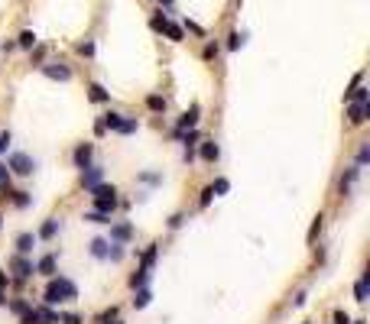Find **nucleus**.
<instances>
[{"label": "nucleus", "mask_w": 370, "mask_h": 324, "mask_svg": "<svg viewBox=\"0 0 370 324\" xmlns=\"http://www.w3.org/2000/svg\"><path fill=\"white\" fill-rule=\"evenodd\" d=\"M13 272H17V279H30V275H33V272H36V266H33V263H30V259H26V256H23V253H20V256H17V259H13Z\"/></svg>", "instance_id": "obj_8"}, {"label": "nucleus", "mask_w": 370, "mask_h": 324, "mask_svg": "<svg viewBox=\"0 0 370 324\" xmlns=\"http://www.w3.org/2000/svg\"><path fill=\"white\" fill-rule=\"evenodd\" d=\"M7 169H13L17 175H33V169H36V162L30 159L26 153H13L10 162H7Z\"/></svg>", "instance_id": "obj_5"}, {"label": "nucleus", "mask_w": 370, "mask_h": 324, "mask_svg": "<svg viewBox=\"0 0 370 324\" xmlns=\"http://www.w3.org/2000/svg\"><path fill=\"white\" fill-rule=\"evenodd\" d=\"M104 127L107 130H114V133H123V136H130V133H136V127H140V123H136V117H123V114H107L104 117Z\"/></svg>", "instance_id": "obj_3"}, {"label": "nucleus", "mask_w": 370, "mask_h": 324, "mask_svg": "<svg viewBox=\"0 0 370 324\" xmlns=\"http://www.w3.org/2000/svg\"><path fill=\"white\" fill-rule=\"evenodd\" d=\"M91 156H94V146H91V143H81V146L75 149V165H78V169L91 165Z\"/></svg>", "instance_id": "obj_10"}, {"label": "nucleus", "mask_w": 370, "mask_h": 324, "mask_svg": "<svg viewBox=\"0 0 370 324\" xmlns=\"http://www.w3.org/2000/svg\"><path fill=\"white\" fill-rule=\"evenodd\" d=\"M20 324H43V321H39L36 308H30V311H23V314H20Z\"/></svg>", "instance_id": "obj_28"}, {"label": "nucleus", "mask_w": 370, "mask_h": 324, "mask_svg": "<svg viewBox=\"0 0 370 324\" xmlns=\"http://www.w3.org/2000/svg\"><path fill=\"white\" fill-rule=\"evenodd\" d=\"M17 46H20V49H33V46H36V33L23 30V33H20V39H17Z\"/></svg>", "instance_id": "obj_22"}, {"label": "nucleus", "mask_w": 370, "mask_h": 324, "mask_svg": "<svg viewBox=\"0 0 370 324\" xmlns=\"http://www.w3.org/2000/svg\"><path fill=\"white\" fill-rule=\"evenodd\" d=\"M59 220L56 217H49V220H46V224L43 227H39V237H43V240H52V237H56V233H59Z\"/></svg>", "instance_id": "obj_15"}, {"label": "nucleus", "mask_w": 370, "mask_h": 324, "mask_svg": "<svg viewBox=\"0 0 370 324\" xmlns=\"http://www.w3.org/2000/svg\"><path fill=\"white\" fill-rule=\"evenodd\" d=\"M347 120H351V127H360V123L367 120V114H370V104L367 101H347Z\"/></svg>", "instance_id": "obj_6"}, {"label": "nucleus", "mask_w": 370, "mask_h": 324, "mask_svg": "<svg viewBox=\"0 0 370 324\" xmlns=\"http://www.w3.org/2000/svg\"><path fill=\"white\" fill-rule=\"evenodd\" d=\"M91 253L98 259H107V253H111V240H91Z\"/></svg>", "instance_id": "obj_18"}, {"label": "nucleus", "mask_w": 370, "mask_h": 324, "mask_svg": "<svg viewBox=\"0 0 370 324\" xmlns=\"http://www.w3.org/2000/svg\"><path fill=\"white\" fill-rule=\"evenodd\" d=\"M228 188H231V182H228V178H218V182L211 185V191H215V195H224Z\"/></svg>", "instance_id": "obj_30"}, {"label": "nucleus", "mask_w": 370, "mask_h": 324, "mask_svg": "<svg viewBox=\"0 0 370 324\" xmlns=\"http://www.w3.org/2000/svg\"><path fill=\"white\" fill-rule=\"evenodd\" d=\"M198 114H202V107L192 104V107L182 114V120H179V127H175V130H192V127H198Z\"/></svg>", "instance_id": "obj_9"}, {"label": "nucleus", "mask_w": 370, "mask_h": 324, "mask_svg": "<svg viewBox=\"0 0 370 324\" xmlns=\"http://www.w3.org/2000/svg\"><path fill=\"white\" fill-rule=\"evenodd\" d=\"M0 305H7V272H0Z\"/></svg>", "instance_id": "obj_39"}, {"label": "nucleus", "mask_w": 370, "mask_h": 324, "mask_svg": "<svg viewBox=\"0 0 370 324\" xmlns=\"http://www.w3.org/2000/svg\"><path fill=\"white\" fill-rule=\"evenodd\" d=\"M10 311H13V314H23V311H30V301H23V298L10 301Z\"/></svg>", "instance_id": "obj_29"}, {"label": "nucleus", "mask_w": 370, "mask_h": 324, "mask_svg": "<svg viewBox=\"0 0 370 324\" xmlns=\"http://www.w3.org/2000/svg\"><path fill=\"white\" fill-rule=\"evenodd\" d=\"M146 107L156 110V114H162V110H166V98H159V94H149V98H146Z\"/></svg>", "instance_id": "obj_23"}, {"label": "nucleus", "mask_w": 370, "mask_h": 324, "mask_svg": "<svg viewBox=\"0 0 370 324\" xmlns=\"http://www.w3.org/2000/svg\"><path fill=\"white\" fill-rule=\"evenodd\" d=\"M149 282V266H140L133 275H130V288H143Z\"/></svg>", "instance_id": "obj_13"}, {"label": "nucleus", "mask_w": 370, "mask_h": 324, "mask_svg": "<svg viewBox=\"0 0 370 324\" xmlns=\"http://www.w3.org/2000/svg\"><path fill=\"white\" fill-rule=\"evenodd\" d=\"M156 256H159V246H156V243H153V246H149V250H146V253H143V263H140V266H149V269H153V263H156Z\"/></svg>", "instance_id": "obj_26"}, {"label": "nucleus", "mask_w": 370, "mask_h": 324, "mask_svg": "<svg viewBox=\"0 0 370 324\" xmlns=\"http://www.w3.org/2000/svg\"><path fill=\"white\" fill-rule=\"evenodd\" d=\"M36 314H39V321H43V324H56L59 321V314L52 311V308H36Z\"/></svg>", "instance_id": "obj_25"}, {"label": "nucleus", "mask_w": 370, "mask_h": 324, "mask_svg": "<svg viewBox=\"0 0 370 324\" xmlns=\"http://www.w3.org/2000/svg\"><path fill=\"white\" fill-rule=\"evenodd\" d=\"M228 39H231V43H228V49H231V52H234V49H241V46H244V36H241V33H231Z\"/></svg>", "instance_id": "obj_32"}, {"label": "nucleus", "mask_w": 370, "mask_h": 324, "mask_svg": "<svg viewBox=\"0 0 370 324\" xmlns=\"http://www.w3.org/2000/svg\"><path fill=\"white\" fill-rule=\"evenodd\" d=\"M72 298H78V288H75L72 279H62V275L46 285V295H43L46 305H59V301H72Z\"/></svg>", "instance_id": "obj_1"}, {"label": "nucleus", "mask_w": 370, "mask_h": 324, "mask_svg": "<svg viewBox=\"0 0 370 324\" xmlns=\"http://www.w3.org/2000/svg\"><path fill=\"white\" fill-rule=\"evenodd\" d=\"M205 59H215V55H218V43H208V46H205Z\"/></svg>", "instance_id": "obj_42"}, {"label": "nucleus", "mask_w": 370, "mask_h": 324, "mask_svg": "<svg viewBox=\"0 0 370 324\" xmlns=\"http://www.w3.org/2000/svg\"><path fill=\"white\" fill-rule=\"evenodd\" d=\"M88 224H111V214H101V211H85Z\"/></svg>", "instance_id": "obj_24"}, {"label": "nucleus", "mask_w": 370, "mask_h": 324, "mask_svg": "<svg viewBox=\"0 0 370 324\" xmlns=\"http://www.w3.org/2000/svg\"><path fill=\"white\" fill-rule=\"evenodd\" d=\"M101 175H104L101 165H85V169H81V185H85V188H94V185H101Z\"/></svg>", "instance_id": "obj_7"}, {"label": "nucleus", "mask_w": 370, "mask_h": 324, "mask_svg": "<svg viewBox=\"0 0 370 324\" xmlns=\"http://www.w3.org/2000/svg\"><path fill=\"white\" fill-rule=\"evenodd\" d=\"M159 4H166V7H172V4H175V0H159Z\"/></svg>", "instance_id": "obj_45"}, {"label": "nucleus", "mask_w": 370, "mask_h": 324, "mask_svg": "<svg viewBox=\"0 0 370 324\" xmlns=\"http://www.w3.org/2000/svg\"><path fill=\"white\" fill-rule=\"evenodd\" d=\"M318 233H321V217H315L312 230H308V243H315V240H318Z\"/></svg>", "instance_id": "obj_33"}, {"label": "nucleus", "mask_w": 370, "mask_h": 324, "mask_svg": "<svg viewBox=\"0 0 370 324\" xmlns=\"http://www.w3.org/2000/svg\"><path fill=\"white\" fill-rule=\"evenodd\" d=\"M367 159H370V143H364V146L357 149V165H364Z\"/></svg>", "instance_id": "obj_35"}, {"label": "nucleus", "mask_w": 370, "mask_h": 324, "mask_svg": "<svg viewBox=\"0 0 370 324\" xmlns=\"http://www.w3.org/2000/svg\"><path fill=\"white\" fill-rule=\"evenodd\" d=\"M114 324H120V321H117V318H114Z\"/></svg>", "instance_id": "obj_47"}, {"label": "nucleus", "mask_w": 370, "mask_h": 324, "mask_svg": "<svg viewBox=\"0 0 370 324\" xmlns=\"http://www.w3.org/2000/svg\"><path fill=\"white\" fill-rule=\"evenodd\" d=\"M33 246H36V237H33V233H20L17 237V253H33Z\"/></svg>", "instance_id": "obj_12"}, {"label": "nucleus", "mask_w": 370, "mask_h": 324, "mask_svg": "<svg viewBox=\"0 0 370 324\" xmlns=\"http://www.w3.org/2000/svg\"><path fill=\"white\" fill-rule=\"evenodd\" d=\"M7 185H10V169H7V165L0 162V191H4Z\"/></svg>", "instance_id": "obj_34"}, {"label": "nucleus", "mask_w": 370, "mask_h": 324, "mask_svg": "<svg viewBox=\"0 0 370 324\" xmlns=\"http://www.w3.org/2000/svg\"><path fill=\"white\" fill-rule=\"evenodd\" d=\"M133 292H136V298H133V308H146L149 301H153V292H149L146 285H143V288H133Z\"/></svg>", "instance_id": "obj_19"}, {"label": "nucleus", "mask_w": 370, "mask_h": 324, "mask_svg": "<svg viewBox=\"0 0 370 324\" xmlns=\"http://www.w3.org/2000/svg\"><path fill=\"white\" fill-rule=\"evenodd\" d=\"M78 52L81 55H94V43H88V39H85V43H78Z\"/></svg>", "instance_id": "obj_41"}, {"label": "nucleus", "mask_w": 370, "mask_h": 324, "mask_svg": "<svg viewBox=\"0 0 370 324\" xmlns=\"http://www.w3.org/2000/svg\"><path fill=\"white\" fill-rule=\"evenodd\" d=\"M114 318H117V308H107V311H104V314H101V318H98V324H111Z\"/></svg>", "instance_id": "obj_37"}, {"label": "nucleus", "mask_w": 370, "mask_h": 324, "mask_svg": "<svg viewBox=\"0 0 370 324\" xmlns=\"http://www.w3.org/2000/svg\"><path fill=\"white\" fill-rule=\"evenodd\" d=\"M218 156H221V149H218V143H202V159H205V162H215Z\"/></svg>", "instance_id": "obj_21"}, {"label": "nucleus", "mask_w": 370, "mask_h": 324, "mask_svg": "<svg viewBox=\"0 0 370 324\" xmlns=\"http://www.w3.org/2000/svg\"><path fill=\"white\" fill-rule=\"evenodd\" d=\"M0 224H4V214H0Z\"/></svg>", "instance_id": "obj_46"}, {"label": "nucleus", "mask_w": 370, "mask_h": 324, "mask_svg": "<svg viewBox=\"0 0 370 324\" xmlns=\"http://www.w3.org/2000/svg\"><path fill=\"white\" fill-rule=\"evenodd\" d=\"M367 292H370V275L364 272V275L357 279V285H354V298H357V301H367Z\"/></svg>", "instance_id": "obj_14"}, {"label": "nucleus", "mask_w": 370, "mask_h": 324, "mask_svg": "<svg viewBox=\"0 0 370 324\" xmlns=\"http://www.w3.org/2000/svg\"><path fill=\"white\" fill-rule=\"evenodd\" d=\"M56 324H81V318H78V314H62Z\"/></svg>", "instance_id": "obj_40"}, {"label": "nucleus", "mask_w": 370, "mask_h": 324, "mask_svg": "<svg viewBox=\"0 0 370 324\" xmlns=\"http://www.w3.org/2000/svg\"><path fill=\"white\" fill-rule=\"evenodd\" d=\"M166 20H169L166 13H162V10H156V13H153V20H149V26H153L156 33H162V26H166Z\"/></svg>", "instance_id": "obj_27"}, {"label": "nucleus", "mask_w": 370, "mask_h": 324, "mask_svg": "<svg viewBox=\"0 0 370 324\" xmlns=\"http://www.w3.org/2000/svg\"><path fill=\"white\" fill-rule=\"evenodd\" d=\"M182 30L195 33V36H205V30H202V26H198V23H192V20H185V26H182Z\"/></svg>", "instance_id": "obj_38"}, {"label": "nucleus", "mask_w": 370, "mask_h": 324, "mask_svg": "<svg viewBox=\"0 0 370 324\" xmlns=\"http://www.w3.org/2000/svg\"><path fill=\"white\" fill-rule=\"evenodd\" d=\"M211 198H215V191H211V185H208V188L202 191V198H198V204H202V208H208V204H211Z\"/></svg>", "instance_id": "obj_36"}, {"label": "nucleus", "mask_w": 370, "mask_h": 324, "mask_svg": "<svg viewBox=\"0 0 370 324\" xmlns=\"http://www.w3.org/2000/svg\"><path fill=\"white\" fill-rule=\"evenodd\" d=\"M36 272H43V275H52V272H56V256H52V253H49V256H43V259L36 263Z\"/></svg>", "instance_id": "obj_20"}, {"label": "nucleus", "mask_w": 370, "mask_h": 324, "mask_svg": "<svg viewBox=\"0 0 370 324\" xmlns=\"http://www.w3.org/2000/svg\"><path fill=\"white\" fill-rule=\"evenodd\" d=\"M130 237H133V227L130 224H114L111 227V240H117V243H127Z\"/></svg>", "instance_id": "obj_11"}, {"label": "nucleus", "mask_w": 370, "mask_h": 324, "mask_svg": "<svg viewBox=\"0 0 370 324\" xmlns=\"http://www.w3.org/2000/svg\"><path fill=\"white\" fill-rule=\"evenodd\" d=\"M162 33H166V36L172 39V43H182V39H185V30H182V26H175L172 20H166V26H162Z\"/></svg>", "instance_id": "obj_16"}, {"label": "nucleus", "mask_w": 370, "mask_h": 324, "mask_svg": "<svg viewBox=\"0 0 370 324\" xmlns=\"http://www.w3.org/2000/svg\"><path fill=\"white\" fill-rule=\"evenodd\" d=\"M39 72H43L46 78H52V81H68L72 78V68L62 65V62H46V65H39Z\"/></svg>", "instance_id": "obj_4"}, {"label": "nucleus", "mask_w": 370, "mask_h": 324, "mask_svg": "<svg viewBox=\"0 0 370 324\" xmlns=\"http://www.w3.org/2000/svg\"><path fill=\"white\" fill-rule=\"evenodd\" d=\"M88 91H91V101H94V104H104V101H111V94H107L104 85H98V81H91V88H88Z\"/></svg>", "instance_id": "obj_17"}, {"label": "nucleus", "mask_w": 370, "mask_h": 324, "mask_svg": "<svg viewBox=\"0 0 370 324\" xmlns=\"http://www.w3.org/2000/svg\"><path fill=\"white\" fill-rule=\"evenodd\" d=\"M334 324H351V318L344 311H334Z\"/></svg>", "instance_id": "obj_43"}, {"label": "nucleus", "mask_w": 370, "mask_h": 324, "mask_svg": "<svg viewBox=\"0 0 370 324\" xmlns=\"http://www.w3.org/2000/svg\"><path fill=\"white\" fill-rule=\"evenodd\" d=\"M94 211H101V214H111L114 208H117V188L114 185H94Z\"/></svg>", "instance_id": "obj_2"}, {"label": "nucleus", "mask_w": 370, "mask_h": 324, "mask_svg": "<svg viewBox=\"0 0 370 324\" xmlns=\"http://www.w3.org/2000/svg\"><path fill=\"white\" fill-rule=\"evenodd\" d=\"M7 146H10V133H0V153H7Z\"/></svg>", "instance_id": "obj_44"}, {"label": "nucleus", "mask_w": 370, "mask_h": 324, "mask_svg": "<svg viewBox=\"0 0 370 324\" xmlns=\"http://www.w3.org/2000/svg\"><path fill=\"white\" fill-rule=\"evenodd\" d=\"M13 204H17V208H26V204H30V198H26V191H13Z\"/></svg>", "instance_id": "obj_31"}]
</instances>
